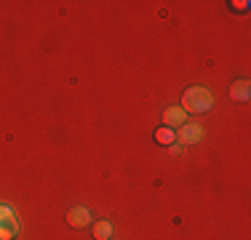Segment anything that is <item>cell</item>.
Here are the masks:
<instances>
[{"label":"cell","instance_id":"3957f363","mask_svg":"<svg viewBox=\"0 0 251 240\" xmlns=\"http://www.w3.org/2000/svg\"><path fill=\"white\" fill-rule=\"evenodd\" d=\"M163 120L169 128H182L184 123H187V112L182 110V107H169V110L163 112Z\"/></svg>","mask_w":251,"mask_h":240},{"label":"cell","instance_id":"6da1fadb","mask_svg":"<svg viewBox=\"0 0 251 240\" xmlns=\"http://www.w3.org/2000/svg\"><path fill=\"white\" fill-rule=\"evenodd\" d=\"M214 107V94L203 86H195L190 91H184L182 96V110L193 112V115H201V112H208Z\"/></svg>","mask_w":251,"mask_h":240},{"label":"cell","instance_id":"8992f818","mask_svg":"<svg viewBox=\"0 0 251 240\" xmlns=\"http://www.w3.org/2000/svg\"><path fill=\"white\" fill-rule=\"evenodd\" d=\"M249 88H251L249 80H238V83H232V86H230V96H232L235 101H246L249 96H251Z\"/></svg>","mask_w":251,"mask_h":240},{"label":"cell","instance_id":"5b68a950","mask_svg":"<svg viewBox=\"0 0 251 240\" xmlns=\"http://www.w3.org/2000/svg\"><path fill=\"white\" fill-rule=\"evenodd\" d=\"M19 232V221H16V216H8V219L0 221V240H11Z\"/></svg>","mask_w":251,"mask_h":240},{"label":"cell","instance_id":"9c48e42d","mask_svg":"<svg viewBox=\"0 0 251 240\" xmlns=\"http://www.w3.org/2000/svg\"><path fill=\"white\" fill-rule=\"evenodd\" d=\"M8 216H14V211H11V206H0V221L8 219Z\"/></svg>","mask_w":251,"mask_h":240},{"label":"cell","instance_id":"52a82bcc","mask_svg":"<svg viewBox=\"0 0 251 240\" xmlns=\"http://www.w3.org/2000/svg\"><path fill=\"white\" fill-rule=\"evenodd\" d=\"M155 142H158V144H166V147H171V144L176 142V131L169 128V125H160V128L155 131Z\"/></svg>","mask_w":251,"mask_h":240},{"label":"cell","instance_id":"277c9868","mask_svg":"<svg viewBox=\"0 0 251 240\" xmlns=\"http://www.w3.org/2000/svg\"><path fill=\"white\" fill-rule=\"evenodd\" d=\"M67 221L73 227H86V224H91V211L83 208V206H77V208H73V211L67 214Z\"/></svg>","mask_w":251,"mask_h":240},{"label":"cell","instance_id":"7a4b0ae2","mask_svg":"<svg viewBox=\"0 0 251 240\" xmlns=\"http://www.w3.org/2000/svg\"><path fill=\"white\" fill-rule=\"evenodd\" d=\"M176 139L182 142V144H198V142L203 139V128H201L198 123H193V125L184 123V125H182V131L176 134Z\"/></svg>","mask_w":251,"mask_h":240},{"label":"cell","instance_id":"ba28073f","mask_svg":"<svg viewBox=\"0 0 251 240\" xmlns=\"http://www.w3.org/2000/svg\"><path fill=\"white\" fill-rule=\"evenodd\" d=\"M94 238L97 240H110L112 238V224L107 219H101V221H97L94 224Z\"/></svg>","mask_w":251,"mask_h":240}]
</instances>
